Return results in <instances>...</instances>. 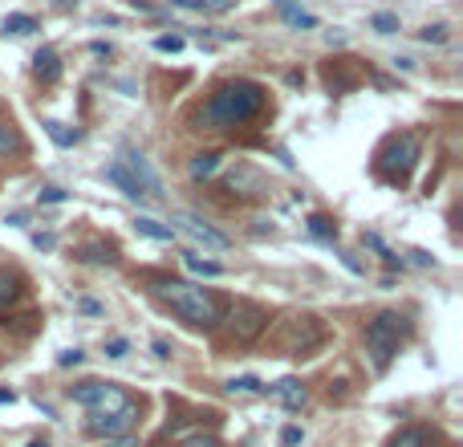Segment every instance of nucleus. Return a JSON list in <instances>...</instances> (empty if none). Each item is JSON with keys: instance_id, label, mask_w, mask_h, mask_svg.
Segmentation results:
<instances>
[{"instance_id": "nucleus-34", "label": "nucleus", "mask_w": 463, "mask_h": 447, "mask_svg": "<svg viewBox=\"0 0 463 447\" xmlns=\"http://www.w3.org/2000/svg\"><path fill=\"white\" fill-rule=\"evenodd\" d=\"M78 309H82V314H102V305L94 297H82V301H78Z\"/></svg>"}, {"instance_id": "nucleus-9", "label": "nucleus", "mask_w": 463, "mask_h": 447, "mask_svg": "<svg viewBox=\"0 0 463 447\" xmlns=\"http://www.w3.org/2000/svg\"><path fill=\"white\" fill-rule=\"evenodd\" d=\"M138 419V407H126V411L118 415H90V423H85V431L90 435H122V431H131V423Z\"/></svg>"}, {"instance_id": "nucleus-22", "label": "nucleus", "mask_w": 463, "mask_h": 447, "mask_svg": "<svg viewBox=\"0 0 463 447\" xmlns=\"http://www.w3.org/2000/svg\"><path fill=\"white\" fill-rule=\"evenodd\" d=\"M17 277H13V273H4V268H0V309H4V305H13V301H17Z\"/></svg>"}, {"instance_id": "nucleus-4", "label": "nucleus", "mask_w": 463, "mask_h": 447, "mask_svg": "<svg viewBox=\"0 0 463 447\" xmlns=\"http://www.w3.org/2000/svg\"><path fill=\"white\" fill-rule=\"evenodd\" d=\"M73 403L85 407L90 415H118V411H126V407H134L131 395L118 382H78L73 386Z\"/></svg>"}, {"instance_id": "nucleus-25", "label": "nucleus", "mask_w": 463, "mask_h": 447, "mask_svg": "<svg viewBox=\"0 0 463 447\" xmlns=\"http://www.w3.org/2000/svg\"><path fill=\"white\" fill-rule=\"evenodd\" d=\"M20 147V138H17V131L8 126V122H0V155H13V150Z\"/></svg>"}, {"instance_id": "nucleus-20", "label": "nucleus", "mask_w": 463, "mask_h": 447, "mask_svg": "<svg viewBox=\"0 0 463 447\" xmlns=\"http://www.w3.org/2000/svg\"><path fill=\"white\" fill-rule=\"evenodd\" d=\"M390 447H427V431H423V427L398 431L395 439H390Z\"/></svg>"}, {"instance_id": "nucleus-27", "label": "nucleus", "mask_w": 463, "mask_h": 447, "mask_svg": "<svg viewBox=\"0 0 463 447\" xmlns=\"http://www.w3.org/2000/svg\"><path fill=\"white\" fill-rule=\"evenodd\" d=\"M155 49H159V53H179L183 49V37H175V33L155 37Z\"/></svg>"}, {"instance_id": "nucleus-7", "label": "nucleus", "mask_w": 463, "mask_h": 447, "mask_svg": "<svg viewBox=\"0 0 463 447\" xmlns=\"http://www.w3.org/2000/svg\"><path fill=\"white\" fill-rule=\"evenodd\" d=\"M414 159H419V143H414L411 134H398V138H390L386 150H382V171H386L390 179H407V171L414 167Z\"/></svg>"}, {"instance_id": "nucleus-1", "label": "nucleus", "mask_w": 463, "mask_h": 447, "mask_svg": "<svg viewBox=\"0 0 463 447\" xmlns=\"http://www.w3.org/2000/svg\"><path fill=\"white\" fill-rule=\"evenodd\" d=\"M265 102H268L265 85L244 82V78L224 82L212 98L199 106V126H203V131H232V126H244V122H252V118L265 110Z\"/></svg>"}, {"instance_id": "nucleus-32", "label": "nucleus", "mask_w": 463, "mask_h": 447, "mask_svg": "<svg viewBox=\"0 0 463 447\" xmlns=\"http://www.w3.org/2000/svg\"><path fill=\"white\" fill-rule=\"evenodd\" d=\"M301 439H305V435H301V427H284V431H281V443H284V447H297Z\"/></svg>"}, {"instance_id": "nucleus-28", "label": "nucleus", "mask_w": 463, "mask_h": 447, "mask_svg": "<svg viewBox=\"0 0 463 447\" xmlns=\"http://www.w3.org/2000/svg\"><path fill=\"white\" fill-rule=\"evenodd\" d=\"M126 350H131L126 338H110V342H106V354H110V358H126Z\"/></svg>"}, {"instance_id": "nucleus-13", "label": "nucleus", "mask_w": 463, "mask_h": 447, "mask_svg": "<svg viewBox=\"0 0 463 447\" xmlns=\"http://www.w3.org/2000/svg\"><path fill=\"white\" fill-rule=\"evenodd\" d=\"M175 8H187V13H203V17H215V13H228L236 8V0H171Z\"/></svg>"}, {"instance_id": "nucleus-14", "label": "nucleus", "mask_w": 463, "mask_h": 447, "mask_svg": "<svg viewBox=\"0 0 463 447\" xmlns=\"http://www.w3.org/2000/svg\"><path fill=\"white\" fill-rule=\"evenodd\" d=\"M134 232L147 236V240H175V228H171V224H159V220H150V215H138V220H134Z\"/></svg>"}, {"instance_id": "nucleus-19", "label": "nucleus", "mask_w": 463, "mask_h": 447, "mask_svg": "<svg viewBox=\"0 0 463 447\" xmlns=\"http://www.w3.org/2000/svg\"><path fill=\"white\" fill-rule=\"evenodd\" d=\"M175 443L179 447H220V439H215V435H203V431H179Z\"/></svg>"}, {"instance_id": "nucleus-15", "label": "nucleus", "mask_w": 463, "mask_h": 447, "mask_svg": "<svg viewBox=\"0 0 463 447\" xmlns=\"http://www.w3.org/2000/svg\"><path fill=\"white\" fill-rule=\"evenodd\" d=\"M187 171H191V179H212L215 171H220V155H215V150H203V155H196V159H191V167H187Z\"/></svg>"}, {"instance_id": "nucleus-18", "label": "nucleus", "mask_w": 463, "mask_h": 447, "mask_svg": "<svg viewBox=\"0 0 463 447\" xmlns=\"http://www.w3.org/2000/svg\"><path fill=\"white\" fill-rule=\"evenodd\" d=\"M33 29H37V17H29V13H8L4 17V33H13V37H25Z\"/></svg>"}, {"instance_id": "nucleus-26", "label": "nucleus", "mask_w": 463, "mask_h": 447, "mask_svg": "<svg viewBox=\"0 0 463 447\" xmlns=\"http://www.w3.org/2000/svg\"><path fill=\"white\" fill-rule=\"evenodd\" d=\"M370 25H374L378 33H395V29H398V17H395V13H374V17H370Z\"/></svg>"}, {"instance_id": "nucleus-35", "label": "nucleus", "mask_w": 463, "mask_h": 447, "mask_svg": "<svg viewBox=\"0 0 463 447\" xmlns=\"http://www.w3.org/2000/svg\"><path fill=\"white\" fill-rule=\"evenodd\" d=\"M150 350H155V354H159V358H171V346H167L163 338H155V342H150Z\"/></svg>"}, {"instance_id": "nucleus-2", "label": "nucleus", "mask_w": 463, "mask_h": 447, "mask_svg": "<svg viewBox=\"0 0 463 447\" xmlns=\"http://www.w3.org/2000/svg\"><path fill=\"white\" fill-rule=\"evenodd\" d=\"M155 293L163 305H171V314H179L187 326H196V330H212L220 326V317H224V305L215 301L212 289H203V285H191V281H159L155 285Z\"/></svg>"}, {"instance_id": "nucleus-33", "label": "nucleus", "mask_w": 463, "mask_h": 447, "mask_svg": "<svg viewBox=\"0 0 463 447\" xmlns=\"http://www.w3.org/2000/svg\"><path fill=\"white\" fill-rule=\"evenodd\" d=\"M82 362V350H66L61 358H57V366H78Z\"/></svg>"}, {"instance_id": "nucleus-36", "label": "nucleus", "mask_w": 463, "mask_h": 447, "mask_svg": "<svg viewBox=\"0 0 463 447\" xmlns=\"http://www.w3.org/2000/svg\"><path fill=\"white\" fill-rule=\"evenodd\" d=\"M411 256H414V265H423V268H427V265H435V261H431L427 252H419V249H414V252H411Z\"/></svg>"}, {"instance_id": "nucleus-6", "label": "nucleus", "mask_w": 463, "mask_h": 447, "mask_svg": "<svg viewBox=\"0 0 463 447\" xmlns=\"http://www.w3.org/2000/svg\"><path fill=\"white\" fill-rule=\"evenodd\" d=\"M171 220H175V232H187L191 240H196V244H203V249H220V252L232 249L228 236L220 232V228H212L203 215H196V212H175Z\"/></svg>"}, {"instance_id": "nucleus-31", "label": "nucleus", "mask_w": 463, "mask_h": 447, "mask_svg": "<svg viewBox=\"0 0 463 447\" xmlns=\"http://www.w3.org/2000/svg\"><path fill=\"white\" fill-rule=\"evenodd\" d=\"M102 447H134V435H131V431H122V435H110V439H106Z\"/></svg>"}, {"instance_id": "nucleus-16", "label": "nucleus", "mask_w": 463, "mask_h": 447, "mask_svg": "<svg viewBox=\"0 0 463 447\" xmlns=\"http://www.w3.org/2000/svg\"><path fill=\"white\" fill-rule=\"evenodd\" d=\"M183 265H187V273H196V277H208V281L224 277V268L212 265V261H203V256H196V252H187V256H183Z\"/></svg>"}, {"instance_id": "nucleus-29", "label": "nucleus", "mask_w": 463, "mask_h": 447, "mask_svg": "<svg viewBox=\"0 0 463 447\" xmlns=\"http://www.w3.org/2000/svg\"><path fill=\"white\" fill-rule=\"evenodd\" d=\"M37 199H41V203H61V199H66V191H61V187H41V191H37Z\"/></svg>"}, {"instance_id": "nucleus-3", "label": "nucleus", "mask_w": 463, "mask_h": 447, "mask_svg": "<svg viewBox=\"0 0 463 447\" xmlns=\"http://www.w3.org/2000/svg\"><path fill=\"white\" fill-rule=\"evenodd\" d=\"M407 317L398 314H378L370 326H366V354H370V362H374V370H386L390 366V358L398 354V342L407 338Z\"/></svg>"}, {"instance_id": "nucleus-30", "label": "nucleus", "mask_w": 463, "mask_h": 447, "mask_svg": "<svg viewBox=\"0 0 463 447\" xmlns=\"http://www.w3.org/2000/svg\"><path fill=\"white\" fill-rule=\"evenodd\" d=\"M419 37H423L427 45H431V41L439 45V41H447V29H443V25H431V29H423V33H419Z\"/></svg>"}, {"instance_id": "nucleus-24", "label": "nucleus", "mask_w": 463, "mask_h": 447, "mask_svg": "<svg viewBox=\"0 0 463 447\" xmlns=\"http://www.w3.org/2000/svg\"><path fill=\"white\" fill-rule=\"evenodd\" d=\"M228 391H240V395H256V391H265V382L252 379V374H240V379L228 382Z\"/></svg>"}, {"instance_id": "nucleus-11", "label": "nucleus", "mask_w": 463, "mask_h": 447, "mask_svg": "<svg viewBox=\"0 0 463 447\" xmlns=\"http://www.w3.org/2000/svg\"><path fill=\"white\" fill-rule=\"evenodd\" d=\"M265 391H272V395L281 398L289 411H301V407H305V398H309V391H305V382H301V379H281L277 386H265Z\"/></svg>"}, {"instance_id": "nucleus-17", "label": "nucleus", "mask_w": 463, "mask_h": 447, "mask_svg": "<svg viewBox=\"0 0 463 447\" xmlns=\"http://www.w3.org/2000/svg\"><path fill=\"white\" fill-rule=\"evenodd\" d=\"M281 17L289 20L293 29H301V33H305V29H317V17L305 13V8H297V4H281Z\"/></svg>"}, {"instance_id": "nucleus-38", "label": "nucleus", "mask_w": 463, "mask_h": 447, "mask_svg": "<svg viewBox=\"0 0 463 447\" xmlns=\"http://www.w3.org/2000/svg\"><path fill=\"white\" fill-rule=\"evenodd\" d=\"M29 447H49V443H41V439H37V443H29Z\"/></svg>"}, {"instance_id": "nucleus-21", "label": "nucleus", "mask_w": 463, "mask_h": 447, "mask_svg": "<svg viewBox=\"0 0 463 447\" xmlns=\"http://www.w3.org/2000/svg\"><path fill=\"white\" fill-rule=\"evenodd\" d=\"M45 134H49L57 147H73V143L82 138L78 131H69V126H61V122H45Z\"/></svg>"}, {"instance_id": "nucleus-23", "label": "nucleus", "mask_w": 463, "mask_h": 447, "mask_svg": "<svg viewBox=\"0 0 463 447\" xmlns=\"http://www.w3.org/2000/svg\"><path fill=\"white\" fill-rule=\"evenodd\" d=\"M309 232L321 236V240H333V236H337V224H333L330 215H309Z\"/></svg>"}, {"instance_id": "nucleus-12", "label": "nucleus", "mask_w": 463, "mask_h": 447, "mask_svg": "<svg viewBox=\"0 0 463 447\" xmlns=\"http://www.w3.org/2000/svg\"><path fill=\"white\" fill-rule=\"evenodd\" d=\"M33 73H37V82H45V85H53L57 78H61V57L53 49H41L33 57Z\"/></svg>"}, {"instance_id": "nucleus-10", "label": "nucleus", "mask_w": 463, "mask_h": 447, "mask_svg": "<svg viewBox=\"0 0 463 447\" xmlns=\"http://www.w3.org/2000/svg\"><path fill=\"white\" fill-rule=\"evenodd\" d=\"M102 179L110 183V187H118V191H122L126 199H134V203H147L143 187L134 183V175H131V171H126L122 163H106V167H102Z\"/></svg>"}, {"instance_id": "nucleus-5", "label": "nucleus", "mask_w": 463, "mask_h": 447, "mask_svg": "<svg viewBox=\"0 0 463 447\" xmlns=\"http://www.w3.org/2000/svg\"><path fill=\"white\" fill-rule=\"evenodd\" d=\"M228 326H232V333H236V342L248 346V342H256V338L268 330V314L260 309V305H252V301H236Z\"/></svg>"}, {"instance_id": "nucleus-37", "label": "nucleus", "mask_w": 463, "mask_h": 447, "mask_svg": "<svg viewBox=\"0 0 463 447\" xmlns=\"http://www.w3.org/2000/svg\"><path fill=\"white\" fill-rule=\"evenodd\" d=\"M0 403H17V395L13 391H0Z\"/></svg>"}, {"instance_id": "nucleus-8", "label": "nucleus", "mask_w": 463, "mask_h": 447, "mask_svg": "<svg viewBox=\"0 0 463 447\" xmlns=\"http://www.w3.org/2000/svg\"><path fill=\"white\" fill-rule=\"evenodd\" d=\"M122 167H126V171L134 175V183L143 187V196H147V199H163V179H159V171L150 167L147 155H138V150H126Z\"/></svg>"}]
</instances>
